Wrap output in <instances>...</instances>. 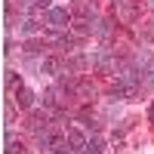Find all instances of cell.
I'll return each instance as SVG.
<instances>
[{
	"label": "cell",
	"instance_id": "10",
	"mask_svg": "<svg viewBox=\"0 0 154 154\" xmlns=\"http://www.w3.org/2000/svg\"><path fill=\"white\" fill-rule=\"evenodd\" d=\"M19 31H22V34H34V31H37V22H34V19H25Z\"/></svg>",
	"mask_w": 154,
	"mask_h": 154
},
{
	"label": "cell",
	"instance_id": "7",
	"mask_svg": "<svg viewBox=\"0 0 154 154\" xmlns=\"http://www.w3.org/2000/svg\"><path fill=\"white\" fill-rule=\"evenodd\" d=\"M6 154H22V142H16L9 130H6Z\"/></svg>",
	"mask_w": 154,
	"mask_h": 154
},
{
	"label": "cell",
	"instance_id": "5",
	"mask_svg": "<svg viewBox=\"0 0 154 154\" xmlns=\"http://www.w3.org/2000/svg\"><path fill=\"white\" fill-rule=\"evenodd\" d=\"M40 71H43V74H59V71H62V62H59V59H43Z\"/></svg>",
	"mask_w": 154,
	"mask_h": 154
},
{
	"label": "cell",
	"instance_id": "1",
	"mask_svg": "<svg viewBox=\"0 0 154 154\" xmlns=\"http://www.w3.org/2000/svg\"><path fill=\"white\" fill-rule=\"evenodd\" d=\"M46 25L49 28H68L71 25V12L68 9H62V6H53V9H46Z\"/></svg>",
	"mask_w": 154,
	"mask_h": 154
},
{
	"label": "cell",
	"instance_id": "4",
	"mask_svg": "<svg viewBox=\"0 0 154 154\" xmlns=\"http://www.w3.org/2000/svg\"><path fill=\"white\" fill-rule=\"evenodd\" d=\"M46 120H49V117H46L43 111H31V117H28V126H31L34 133H43V126H46Z\"/></svg>",
	"mask_w": 154,
	"mask_h": 154
},
{
	"label": "cell",
	"instance_id": "8",
	"mask_svg": "<svg viewBox=\"0 0 154 154\" xmlns=\"http://www.w3.org/2000/svg\"><path fill=\"white\" fill-rule=\"evenodd\" d=\"M83 151H86V154H102V151H105V145H102V139H89Z\"/></svg>",
	"mask_w": 154,
	"mask_h": 154
},
{
	"label": "cell",
	"instance_id": "6",
	"mask_svg": "<svg viewBox=\"0 0 154 154\" xmlns=\"http://www.w3.org/2000/svg\"><path fill=\"white\" fill-rule=\"evenodd\" d=\"M93 65H96V68H108V65H111V56H108V49H99V53L93 56Z\"/></svg>",
	"mask_w": 154,
	"mask_h": 154
},
{
	"label": "cell",
	"instance_id": "11",
	"mask_svg": "<svg viewBox=\"0 0 154 154\" xmlns=\"http://www.w3.org/2000/svg\"><path fill=\"white\" fill-rule=\"evenodd\" d=\"M74 9H77V12H80V16H89V12H93V6H89V3H86V0H80V3H77Z\"/></svg>",
	"mask_w": 154,
	"mask_h": 154
},
{
	"label": "cell",
	"instance_id": "12",
	"mask_svg": "<svg viewBox=\"0 0 154 154\" xmlns=\"http://www.w3.org/2000/svg\"><path fill=\"white\" fill-rule=\"evenodd\" d=\"M148 120H151V123H154V105H151V108H148Z\"/></svg>",
	"mask_w": 154,
	"mask_h": 154
},
{
	"label": "cell",
	"instance_id": "3",
	"mask_svg": "<svg viewBox=\"0 0 154 154\" xmlns=\"http://www.w3.org/2000/svg\"><path fill=\"white\" fill-rule=\"evenodd\" d=\"M65 136H68V142H71V148H74V151H83V148H86V142H89V139H86L80 130H74V126H71Z\"/></svg>",
	"mask_w": 154,
	"mask_h": 154
},
{
	"label": "cell",
	"instance_id": "9",
	"mask_svg": "<svg viewBox=\"0 0 154 154\" xmlns=\"http://www.w3.org/2000/svg\"><path fill=\"white\" fill-rule=\"evenodd\" d=\"M68 68H71V71H83V68H86V59H83V56H74V59L68 62Z\"/></svg>",
	"mask_w": 154,
	"mask_h": 154
},
{
	"label": "cell",
	"instance_id": "2",
	"mask_svg": "<svg viewBox=\"0 0 154 154\" xmlns=\"http://www.w3.org/2000/svg\"><path fill=\"white\" fill-rule=\"evenodd\" d=\"M12 102H16L22 111H31V108H34V93H31V89H25V86L19 83L16 89H12Z\"/></svg>",
	"mask_w": 154,
	"mask_h": 154
}]
</instances>
